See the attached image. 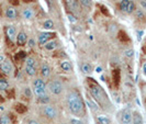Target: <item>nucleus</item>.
<instances>
[{"label":"nucleus","mask_w":146,"mask_h":124,"mask_svg":"<svg viewBox=\"0 0 146 124\" xmlns=\"http://www.w3.org/2000/svg\"><path fill=\"white\" fill-rule=\"evenodd\" d=\"M100 70H101V68H100V67H98V68H97V72H98V73H100Z\"/></svg>","instance_id":"nucleus-44"},{"label":"nucleus","mask_w":146,"mask_h":124,"mask_svg":"<svg viewBox=\"0 0 146 124\" xmlns=\"http://www.w3.org/2000/svg\"><path fill=\"white\" fill-rule=\"evenodd\" d=\"M143 73H144V75L146 76V63L143 65Z\"/></svg>","instance_id":"nucleus-42"},{"label":"nucleus","mask_w":146,"mask_h":124,"mask_svg":"<svg viewBox=\"0 0 146 124\" xmlns=\"http://www.w3.org/2000/svg\"><path fill=\"white\" fill-rule=\"evenodd\" d=\"M10 2H11L12 5H15V6H18V5H19V0H10Z\"/></svg>","instance_id":"nucleus-40"},{"label":"nucleus","mask_w":146,"mask_h":124,"mask_svg":"<svg viewBox=\"0 0 146 124\" xmlns=\"http://www.w3.org/2000/svg\"><path fill=\"white\" fill-rule=\"evenodd\" d=\"M28 42V35H27V33H24V32H20L18 35H17V43L19 46H23V45H25Z\"/></svg>","instance_id":"nucleus-9"},{"label":"nucleus","mask_w":146,"mask_h":124,"mask_svg":"<svg viewBox=\"0 0 146 124\" xmlns=\"http://www.w3.org/2000/svg\"><path fill=\"white\" fill-rule=\"evenodd\" d=\"M43 27H44V29H46V30H52V29H54V22L52 21V20H46V21L44 22V24H43Z\"/></svg>","instance_id":"nucleus-26"},{"label":"nucleus","mask_w":146,"mask_h":124,"mask_svg":"<svg viewBox=\"0 0 146 124\" xmlns=\"http://www.w3.org/2000/svg\"><path fill=\"white\" fill-rule=\"evenodd\" d=\"M8 88H9V82L3 78H0V90L5 91V90H8Z\"/></svg>","instance_id":"nucleus-21"},{"label":"nucleus","mask_w":146,"mask_h":124,"mask_svg":"<svg viewBox=\"0 0 146 124\" xmlns=\"http://www.w3.org/2000/svg\"><path fill=\"white\" fill-rule=\"evenodd\" d=\"M87 103H88V105H90V108H91L92 110H95V111H97V110H98V107H97L96 104H94V103L91 102V101H89V100H88Z\"/></svg>","instance_id":"nucleus-34"},{"label":"nucleus","mask_w":146,"mask_h":124,"mask_svg":"<svg viewBox=\"0 0 146 124\" xmlns=\"http://www.w3.org/2000/svg\"><path fill=\"white\" fill-rule=\"evenodd\" d=\"M60 68H62V70H64V72H66V73H68V72H72L73 66H72V64H70L68 60H64V62L60 63Z\"/></svg>","instance_id":"nucleus-13"},{"label":"nucleus","mask_w":146,"mask_h":124,"mask_svg":"<svg viewBox=\"0 0 146 124\" xmlns=\"http://www.w3.org/2000/svg\"><path fill=\"white\" fill-rule=\"evenodd\" d=\"M135 17H136V19H139V21H145V15L142 10H136Z\"/></svg>","instance_id":"nucleus-27"},{"label":"nucleus","mask_w":146,"mask_h":124,"mask_svg":"<svg viewBox=\"0 0 146 124\" xmlns=\"http://www.w3.org/2000/svg\"><path fill=\"white\" fill-rule=\"evenodd\" d=\"M34 93L37 97H42V95H46V90H45V88H34Z\"/></svg>","instance_id":"nucleus-24"},{"label":"nucleus","mask_w":146,"mask_h":124,"mask_svg":"<svg viewBox=\"0 0 146 124\" xmlns=\"http://www.w3.org/2000/svg\"><path fill=\"white\" fill-rule=\"evenodd\" d=\"M0 124H12L10 117L9 115H2V117H0Z\"/></svg>","instance_id":"nucleus-25"},{"label":"nucleus","mask_w":146,"mask_h":124,"mask_svg":"<svg viewBox=\"0 0 146 124\" xmlns=\"http://www.w3.org/2000/svg\"><path fill=\"white\" fill-rule=\"evenodd\" d=\"M29 124H40L37 121H35V120H29V122H28Z\"/></svg>","instance_id":"nucleus-41"},{"label":"nucleus","mask_w":146,"mask_h":124,"mask_svg":"<svg viewBox=\"0 0 146 124\" xmlns=\"http://www.w3.org/2000/svg\"><path fill=\"white\" fill-rule=\"evenodd\" d=\"M6 17H7L8 19H10V20H15L17 19V17H18V12H17V10H15V8H7V10H6Z\"/></svg>","instance_id":"nucleus-11"},{"label":"nucleus","mask_w":146,"mask_h":124,"mask_svg":"<svg viewBox=\"0 0 146 124\" xmlns=\"http://www.w3.org/2000/svg\"><path fill=\"white\" fill-rule=\"evenodd\" d=\"M67 105L69 111L76 117H82L85 114V105L79 92L70 91L67 95Z\"/></svg>","instance_id":"nucleus-1"},{"label":"nucleus","mask_w":146,"mask_h":124,"mask_svg":"<svg viewBox=\"0 0 146 124\" xmlns=\"http://www.w3.org/2000/svg\"><path fill=\"white\" fill-rule=\"evenodd\" d=\"M122 124H133V113L130 110H125L121 117Z\"/></svg>","instance_id":"nucleus-6"},{"label":"nucleus","mask_w":146,"mask_h":124,"mask_svg":"<svg viewBox=\"0 0 146 124\" xmlns=\"http://www.w3.org/2000/svg\"><path fill=\"white\" fill-rule=\"evenodd\" d=\"M33 86H34V88H45V82L43 79L37 78L33 81Z\"/></svg>","instance_id":"nucleus-20"},{"label":"nucleus","mask_w":146,"mask_h":124,"mask_svg":"<svg viewBox=\"0 0 146 124\" xmlns=\"http://www.w3.org/2000/svg\"><path fill=\"white\" fill-rule=\"evenodd\" d=\"M70 123L72 124H84L81 121H79V120H77V119H73L72 121H70Z\"/></svg>","instance_id":"nucleus-37"},{"label":"nucleus","mask_w":146,"mask_h":124,"mask_svg":"<svg viewBox=\"0 0 146 124\" xmlns=\"http://www.w3.org/2000/svg\"><path fill=\"white\" fill-rule=\"evenodd\" d=\"M135 11V3L133 2V1H130V3H129V6H127V9H126V13H129V15H131Z\"/></svg>","instance_id":"nucleus-28"},{"label":"nucleus","mask_w":146,"mask_h":124,"mask_svg":"<svg viewBox=\"0 0 146 124\" xmlns=\"http://www.w3.org/2000/svg\"><path fill=\"white\" fill-rule=\"evenodd\" d=\"M0 70H1V73L5 74V75H11L12 74V70H13V67H12V64L9 62V60H3L1 64H0Z\"/></svg>","instance_id":"nucleus-5"},{"label":"nucleus","mask_w":146,"mask_h":124,"mask_svg":"<svg viewBox=\"0 0 146 124\" xmlns=\"http://www.w3.org/2000/svg\"><path fill=\"white\" fill-rule=\"evenodd\" d=\"M81 72L84 74H90L92 72V67H91L90 64H88V63H84L81 65Z\"/></svg>","instance_id":"nucleus-16"},{"label":"nucleus","mask_w":146,"mask_h":124,"mask_svg":"<svg viewBox=\"0 0 146 124\" xmlns=\"http://www.w3.org/2000/svg\"><path fill=\"white\" fill-rule=\"evenodd\" d=\"M47 87H48L50 91H51L53 95H60L63 91H64L63 84H62L59 80H52L51 82L47 85Z\"/></svg>","instance_id":"nucleus-3"},{"label":"nucleus","mask_w":146,"mask_h":124,"mask_svg":"<svg viewBox=\"0 0 146 124\" xmlns=\"http://www.w3.org/2000/svg\"><path fill=\"white\" fill-rule=\"evenodd\" d=\"M125 56L126 57H129V58H132L133 57V55H134V51L133 50H126V51L124 52Z\"/></svg>","instance_id":"nucleus-32"},{"label":"nucleus","mask_w":146,"mask_h":124,"mask_svg":"<svg viewBox=\"0 0 146 124\" xmlns=\"http://www.w3.org/2000/svg\"><path fill=\"white\" fill-rule=\"evenodd\" d=\"M50 74H51V67L46 63H43L42 66H41V75L43 76L44 78H46V77L50 76Z\"/></svg>","instance_id":"nucleus-12"},{"label":"nucleus","mask_w":146,"mask_h":124,"mask_svg":"<svg viewBox=\"0 0 146 124\" xmlns=\"http://www.w3.org/2000/svg\"><path fill=\"white\" fill-rule=\"evenodd\" d=\"M38 102L41 103H47L50 102V98L47 97V95H42V97H38Z\"/></svg>","instance_id":"nucleus-30"},{"label":"nucleus","mask_w":146,"mask_h":124,"mask_svg":"<svg viewBox=\"0 0 146 124\" xmlns=\"http://www.w3.org/2000/svg\"><path fill=\"white\" fill-rule=\"evenodd\" d=\"M25 73L28 74L29 76H35V74H36V68H35V66L25 65Z\"/></svg>","instance_id":"nucleus-17"},{"label":"nucleus","mask_w":146,"mask_h":124,"mask_svg":"<svg viewBox=\"0 0 146 124\" xmlns=\"http://www.w3.org/2000/svg\"><path fill=\"white\" fill-rule=\"evenodd\" d=\"M33 15H34V13H33V10H32V9H25V10L23 11V18L27 19V20L32 19Z\"/></svg>","instance_id":"nucleus-19"},{"label":"nucleus","mask_w":146,"mask_h":124,"mask_svg":"<svg viewBox=\"0 0 146 124\" xmlns=\"http://www.w3.org/2000/svg\"><path fill=\"white\" fill-rule=\"evenodd\" d=\"M79 3L81 5L82 8L90 9V8H91V5H92V1H91V0H79Z\"/></svg>","instance_id":"nucleus-22"},{"label":"nucleus","mask_w":146,"mask_h":124,"mask_svg":"<svg viewBox=\"0 0 146 124\" xmlns=\"http://www.w3.org/2000/svg\"><path fill=\"white\" fill-rule=\"evenodd\" d=\"M6 34L10 41H15V37H17V31L13 27H7L6 28Z\"/></svg>","instance_id":"nucleus-10"},{"label":"nucleus","mask_w":146,"mask_h":124,"mask_svg":"<svg viewBox=\"0 0 146 124\" xmlns=\"http://www.w3.org/2000/svg\"><path fill=\"white\" fill-rule=\"evenodd\" d=\"M53 36H55L54 33H51V32H43V33H41L40 36H38V43H40V45H45V44L50 41V38Z\"/></svg>","instance_id":"nucleus-7"},{"label":"nucleus","mask_w":146,"mask_h":124,"mask_svg":"<svg viewBox=\"0 0 146 124\" xmlns=\"http://www.w3.org/2000/svg\"><path fill=\"white\" fill-rule=\"evenodd\" d=\"M23 1H25V2H30L31 0H23Z\"/></svg>","instance_id":"nucleus-45"},{"label":"nucleus","mask_w":146,"mask_h":124,"mask_svg":"<svg viewBox=\"0 0 146 124\" xmlns=\"http://www.w3.org/2000/svg\"><path fill=\"white\" fill-rule=\"evenodd\" d=\"M88 86H89V92L92 95V98L95 99V101L99 103L102 107L109 105V98L106 93V91L100 87V85H98L92 78H88Z\"/></svg>","instance_id":"nucleus-2"},{"label":"nucleus","mask_w":146,"mask_h":124,"mask_svg":"<svg viewBox=\"0 0 146 124\" xmlns=\"http://www.w3.org/2000/svg\"><path fill=\"white\" fill-rule=\"evenodd\" d=\"M139 5H141V7L143 8L144 10H146V0H141L139 1Z\"/></svg>","instance_id":"nucleus-36"},{"label":"nucleus","mask_w":146,"mask_h":124,"mask_svg":"<svg viewBox=\"0 0 146 124\" xmlns=\"http://www.w3.org/2000/svg\"><path fill=\"white\" fill-rule=\"evenodd\" d=\"M3 60H5V57H3L2 55H0V64H1V63H2Z\"/></svg>","instance_id":"nucleus-43"},{"label":"nucleus","mask_w":146,"mask_h":124,"mask_svg":"<svg viewBox=\"0 0 146 124\" xmlns=\"http://www.w3.org/2000/svg\"><path fill=\"white\" fill-rule=\"evenodd\" d=\"M97 122H98V124H110L111 123V121H110L109 117H104V115H99V117H97Z\"/></svg>","instance_id":"nucleus-18"},{"label":"nucleus","mask_w":146,"mask_h":124,"mask_svg":"<svg viewBox=\"0 0 146 124\" xmlns=\"http://www.w3.org/2000/svg\"><path fill=\"white\" fill-rule=\"evenodd\" d=\"M25 65L27 66H35V60L32 57H28L25 60Z\"/></svg>","instance_id":"nucleus-31"},{"label":"nucleus","mask_w":146,"mask_h":124,"mask_svg":"<svg viewBox=\"0 0 146 124\" xmlns=\"http://www.w3.org/2000/svg\"><path fill=\"white\" fill-rule=\"evenodd\" d=\"M43 114L47 119L53 120V119H55V117H57V111L52 105H45L43 108Z\"/></svg>","instance_id":"nucleus-4"},{"label":"nucleus","mask_w":146,"mask_h":124,"mask_svg":"<svg viewBox=\"0 0 146 124\" xmlns=\"http://www.w3.org/2000/svg\"><path fill=\"white\" fill-rule=\"evenodd\" d=\"M130 1H131V0H122V1L120 2V9H121V11L126 12V9H127V6H129Z\"/></svg>","instance_id":"nucleus-23"},{"label":"nucleus","mask_w":146,"mask_h":124,"mask_svg":"<svg viewBox=\"0 0 146 124\" xmlns=\"http://www.w3.org/2000/svg\"><path fill=\"white\" fill-rule=\"evenodd\" d=\"M66 6L73 13H76V11L79 10V8H78V0H66Z\"/></svg>","instance_id":"nucleus-8"},{"label":"nucleus","mask_w":146,"mask_h":124,"mask_svg":"<svg viewBox=\"0 0 146 124\" xmlns=\"http://www.w3.org/2000/svg\"><path fill=\"white\" fill-rule=\"evenodd\" d=\"M57 42L56 41H48L47 43L45 44V48L47 50V51H53V50H55L56 47H57Z\"/></svg>","instance_id":"nucleus-15"},{"label":"nucleus","mask_w":146,"mask_h":124,"mask_svg":"<svg viewBox=\"0 0 146 124\" xmlns=\"http://www.w3.org/2000/svg\"><path fill=\"white\" fill-rule=\"evenodd\" d=\"M23 93L25 95L27 98H31V95H32V92H31V89H30V88H24Z\"/></svg>","instance_id":"nucleus-33"},{"label":"nucleus","mask_w":146,"mask_h":124,"mask_svg":"<svg viewBox=\"0 0 146 124\" xmlns=\"http://www.w3.org/2000/svg\"><path fill=\"white\" fill-rule=\"evenodd\" d=\"M15 110H17L19 113H23V112H25V111H27V107H25L24 104L18 103V104L15 105Z\"/></svg>","instance_id":"nucleus-29"},{"label":"nucleus","mask_w":146,"mask_h":124,"mask_svg":"<svg viewBox=\"0 0 146 124\" xmlns=\"http://www.w3.org/2000/svg\"><path fill=\"white\" fill-rule=\"evenodd\" d=\"M133 124H143V119L139 112H134L133 113Z\"/></svg>","instance_id":"nucleus-14"},{"label":"nucleus","mask_w":146,"mask_h":124,"mask_svg":"<svg viewBox=\"0 0 146 124\" xmlns=\"http://www.w3.org/2000/svg\"><path fill=\"white\" fill-rule=\"evenodd\" d=\"M68 18H69V20H70V22H76L77 21V19L74 17V15H72L70 13H68Z\"/></svg>","instance_id":"nucleus-39"},{"label":"nucleus","mask_w":146,"mask_h":124,"mask_svg":"<svg viewBox=\"0 0 146 124\" xmlns=\"http://www.w3.org/2000/svg\"><path fill=\"white\" fill-rule=\"evenodd\" d=\"M28 46H30V47H33L34 45H35V41L33 40V38H31V40H28Z\"/></svg>","instance_id":"nucleus-35"},{"label":"nucleus","mask_w":146,"mask_h":124,"mask_svg":"<svg viewBox=\"0 0 146 124\" xmlns=\"http://www.w3.org/2000/svg\"><path fill=\"white\" fill-rule=\"evenodd\" d=\"M18 58H24L25 57V53L24 52H20V53H18V56H17Z\"/></svg>","instance_id":"nucleus-38"}]
</instances>
